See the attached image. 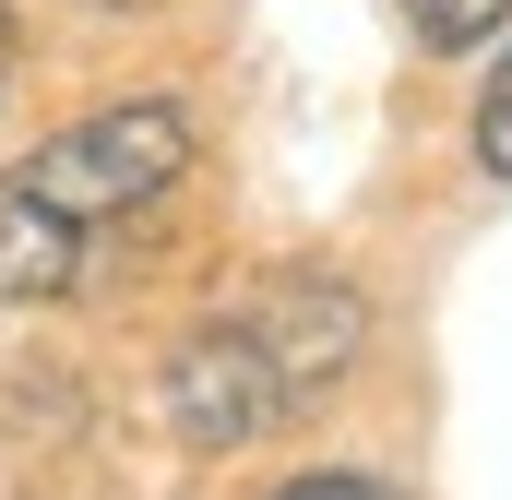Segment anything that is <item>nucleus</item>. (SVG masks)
Wrapping results in <instances>:
<instances>
[{
    "label": "nucleus",
    "mask_w": 512,
    "mask_h": 500,
    "mask_svg": "<svg viewBox=\"0 0 512 500\" xmlns=\"http://www.w3.org/2000/svg\"><path fill=\"white\" fill-rule=\"evenodd\" d=\"M370 334V298L334 274H262L251 298H227L179 358H167V429L203 453H239L262 429H286L322 381H346Z\"/></svg>",
    "instance_id": "obj_1"
},
{
    "label": "nucleus",
    "mask_w": 512,
    "mask_h": 500,
    "mask_svg": "<svg viewBox=\"0 0 512 500\" xmlns=\"http://www.w3.org/2000/svg\"><path fill=\"white\" fill-rule=\"evenodd\" d=\"M191 167V120L167 96L143 108H96L60 143H36V167L0 179V298H72L84 286V250L108 239L120 215H143L167 179Z\"/></svg>",
    "instance_id": "obj_2"
},
{
    "label": "nucleus",
    "mask_w": 512,
    "mask_h": 500,
    "mask_svg": "<svg viewBox=\"0 0 512 500\" xmlns=\"http://www.w3.org/2000/svg\"><path fill=\"white\" fill-rule=\"evenodd\" d=\"M512 0H405V24L429 36V48H477V36H501Z\"/></svg>",
    "instance_id": "obj_3"
},
{
    "label": "nucleus",
    "mask_w": 512,
    "mask_h": 500,
    "mask_svg": "<svg viewBox=\"0 0 512 500\" xmlns=\"http://www.w3.org/2000/svg\"><path fill=\"white\" fill-rule=\"evenodd\" d=\"M477 167H489V179H512V60L489 72V96H477Z\"/></svg>",
    "instance_id": "obj_4"
},
{
    "label": "nucleus",
    "mask_w": 512,
    "mask_h": 500,
    "mask_svg": "<svg viewBox=\"0 0 512 500\" xmlns=\"http://www.w3.org/2000/svg\"><path fill=\"white\" fill-rule=\"evenodd\" d=\"M274 500H393V489H370V477H286Z\"/></svg>",
    "instance_id": "obj_5"
},
{
    "label": "nucleus",
    "mask_w": 512,
    "mask_h": 500,
    "mask_svg": "<svg viewBox=\"0 0 512 500\" xmlns=\"http://www.w3.org/2000/svg\"><path fill=\"white\" fill-rule=\"evenodd\" d=\"M0 72H12V12H0Z\"/></svg>",
    "instance_id": "obj_6"
}]
</instances>
